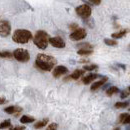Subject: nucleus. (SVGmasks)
Instances as JSON below:
<instances>
[{
  "label": "nucleus",
  "mask_w": 130,
  "mask_h": 130,
  "mask_svg": "<svg viewBox=\"0 0 130 130\" xmlns=\"http://www.w3.org/2000/svg\"><path fill=\"white\" fill-rule=\"evenodd\" d=\"M11 129H13V130H24L25 129V127H24V126H18V127H13V128H11Z\"/></svg>",
  "instance_id": "obj_31"
},
{
  "label": "nucleus",
  "mask_w": 130,
  "mask_h": 130,
  "mask_svg": "<svg viewBox=\"0 0 130 130\" xmlns=\"http://www.w3.org/2000/svg\"><path fill=\"white\" fill-rule=\"evenodd\" d=\"M10 125H11V122H10V120H4L3 122H1L0 123V129H4V128H9L10 127Z\"/></svg>",
  "instance_id": "obj_22"
},
{
  "label": "nucleus",
  "mask_w": 130,
  "mask_h": 130,
  "mask_svg": "<svg viewBox=\"0 0 130 130\" xmlns=\"http://www.w3.org/2000/svg\"><path fill=\"white\" fill-rule=\"evenodd\" d=\"M126 33H127V30H126V29H123V30H121V31H118V32L112 33L111 37H112L113 39H119V38H122V37H124V36L126 35Z\"/></svg>",
  "instance_id": "obj_17"
},
{
  "label": "nucleus",
  "mask_w": 130,
  "mask_h": 130,
  "mask_svg": "<svg viewBox=\"0 0 130 130\" xmlns=\"http://www.w3.org/2000/svg\"><path fill=\"white\" fill-rule=\"evenodd\" d=\"M13 57L19 62H27L30 59V54L28 50L24 48H17L13 52Z\"/></svg>",
  "instance_id": "obj_4"
},
{
  "label": "nucleus",
  "mask_w": 130,
  "mask_h": 130,
  "mask_svg": "<svg viewBox=\"0 0 130 130\" xmlns=\"http://www.w3.org/2000/svg\"><path fill=\"white\" fill-rule=\"evenodd\" d=\"M129 95H130V92L128 90H123V91L121 92V94H120V97L122 98V99H125V98L128 97Z\"/></svg>",
  "instance_id": "obj_24"
},
{
  "label": "nucleus",
  "mask_w": 130,
  "mask_h": 130,
  "mask_svg": "<svg viewBox=\"0 0 130 130\" xmlns=\"http://www.w3.org/2000/svg\"><path fill=\"white\" fill-rule=\"evenodd\" d=\"M108 81V77H106V76H104L103 78H101L99 81L97 82H94L92 85H91V87H90V90L91 91H95V90H97L99 89L100 87H102L106 82Z\"/></svg>",
  "instance_id": "obj_11"
},
{
  "label": "nucleus",
  "mask_w": 130,
  "mask_h": 130,
  "mask_svg": "<svg viewBox=\"0 0 130 130\" xmlns=\"http://www.w3.org/2000/svg\"><path fill=\"white\" fill-rule=\"evenodd\" d=\"M34 117L32 116H28V115H23V116H21V118H20V122L22 123V124H27V123H32L34 122Z\"/></svg>",
  "instance_id": "obj_14"
},
{
  "label": "nucleus",
  "mask_w": 130,
  "mask_h": 130,
  "mask_svg": "<svg viewBox=\"0 0 130 130\" xmlns=\"http://www.w3.org/2000/svg\"><path fill=\"white\" fill-rule=\"evenodd\" d=\"M0 53H1V51H0Z\"/></svg>",
  "instance_id": "obj_34"
},
{
  "label": "nucleus",
  "mask_w": 130,
  "mask_h": 130,
  "mask_svg": "<svg viewBox=\"0 0 130 130\" xmlns=\"http://www.w3.org/2000/svg\"><path fill=\"white\" fill-rule=\"evenodd\" d=\"M128 91H129V92H130V86H129V87H128Z\"/></svg>",
  "instance_id": "obj_33"
},
{
  "label": "nucleus",
  "mask_w": 130,
  "mask_h": 130,
  "mask_svg": "<svg viewBox=\"0 0 130 130\" xmlns=\"http://www.w3.org/2000/svg\"><path fill=\"white\" fill-rule=\"evenodd\" d=\"M6 102H7V100H6L5 98L0 97V105H1V104H4V103H6Z\"/></svg>",
  "instance_id": "obj_32"
},
{
  "label": "nucleus",
  "mask_w": 130,
  "mask_h": 130,
  "mask_svg": "<svg viewBox=\"0 0 130 130\" xmlns=\"http://www.w3.org/2000/svg\"><path fill=\"white\" fill-rule=\"evenodd\" d=\"M13 56V53L9 52V51H3L0 53V57H3V58H10Z\"/></svg>",
  "instance_id": "obj_23"
},
{
  "label": "nucleus",
  "mask_w": 130,
  "mask_h": 130,
  "mask_svg": "<svg viewBox=\"0 0 130 130\" xmlns=\"http://www.w3.org/2000/svg\"><path fill=\"white\" fill-rule=\"evenodd\" d=\"M49 43L55 48H64L65 47V41L59 36L49 37Z\"/></svg>",
  "instance_id": "obj_8"
},
{
  "label": "nucleus",
  "mask_w": 130,
  "mask_h": 130,
  "mask_svg": "<svg viewBox=\"0 0 130 130\" xmlns=\"http://www.w3.org/2000/svg\"><path fill=\"white\" fill-rule=\"evenodd\" d=\"M122 124H130V114L127 115V117L125 118V120L123 121V123Z\"/></svg>",
  "instance_id": "obj_30"
},
{
  "label": "nucleus",
  "mask_w": 130,
  "mask_h": 130,
  "mask_svg": "<svg viewBox=\"0 0 130 130\" xmlns=\"http://www.w3.org/2000/svg\"><path fill=\"white\" fill-rule=\"evenodd\" d=\"M127 115H128V113H122L120 114V116H119V123H123V121L125 120V118L127 117Z\"/></svg>",
  "instance_id": "obj_26"
},
{
  "label": "nucleus",
  "mask_w": 130,
  "mask_h": 130,
  "mask_svg": "<svg viewBox=\"0 0 130 130\" xmlns=\"http://www.w3.org/2000/svg\"><path fill=\"white\" fill-rule=\"evenodd\" d=\"M99 77V75L98 74H94V73H92V74H88V75H86V76H84L83 78H82V82L84 83V84H90L92 81H94L96 78Z\"/></svg>",
  "instance_id": "obj_13"
},
{
  "label": "nucleus",
  "mask_w": 130,
  "mask_h": 130,
  "mask_svg": "<svg viewBox=\"0 0 130 130\" xmlns=\"http://www.w3.org/2000/svg\"><path fill=\"white\" fill-rule=\"evenodd\" d=\"M104 43L108 46H116L117 45V41L115 39H108V38H105L104 39Z\"/></svg>",
  "instance_id": "obj_21"
},
{
  "label": "nucleus",
  "mask_w": 130,
  "mask_h": 130,
  "mask_svg": "<svg viewBox=\"0 0 130 130\" xmlns=\"http://www.w3.org/2000/svg\"><path fill=\"white\" fill-rule=\"evenodd\" d=\"M129 104V101H119V102H116L114 104V107L117 108V109H123V108L128 107Z\"/></svg>",
  "instance_id": "obj_16"
},
{
  "label": "nucleus",
  "mask_w": 130,
  "mask_h": 130,
  "mask_svg": "<svg viewBox=\"0 0 130 130\" xmlns=\"http://www.w3.org/2000/svg\"><path fill=\"white\" fill-rule=\"evenodd\" d=\"M85 73V70L84 69H76L75 71H73V73L69 76H67L68 78H65V80H68V79H73V80H77L79 79L80 77H82Z\"/></svg>",
  "instance_id": "obj_10"
},
{
  "label": "nucleus",
  "mask_w": 130,
  "mask_h": 130,
  "mask_svg": "<svg viewBox=\"0 0 130 130\" xmlns=\"http://www.w3.org/2000/svg\"><path fill=\"white\" fill-rule=\"evenodd\" d=\"M56 63L57 61L54 57L46 55V54H38L36 61H35L36 67H38L39 69L43 71H51L55 67Z\"/></svg>",
  "instance_id": "obj_1"
},
{
  "label": "nucleus",
  "mask_w": 130,
  "mask_h": 130,
  "mask_svg": "<svg viewBox=\"0 0 130 130\" xmlns=\"http://www.w3.org/2000/svg\"><path fill=\"white\" fill-rule=\"evenodd\" d=\"M86 35H87V31H86V29H84V28H77V29H75L73 32L70 34V39L71 40H73V41H79V40H82V39H84L85 37H86Z\"/></svg>",
  "instance_id": "obj_6"
},
{
  "label": "nucleus",
  "mask_w": 130,
  "mask_h": 130,
  "mask_svg": "<svg viewBox=\"0 0 130 130\" xmlns=\"http://www.w3.org/2000/svg\"><path fill=\"white\" fill-rule=\"evenodd\" d=\"M79 48H91L92 49V45L89 44V43H81V44H78L77 45Z\"/></svg>",
  "instance_id": "obj_25"
},
{
  "label": "nucleus",
  "mask_w": 130,
  "mask_h": 130,
  "mask_svg": "<svg viewBox=\"0 0 130 130\" xmlns=\"http://www.w3.org/2000/svg\"><path fill=\"white\" fill-rule=\"evenodd\" d=\"M89 2H91L92 4H94V5H99L100 3H101V1L102 0H88Z\"/></svg>",
  "instance_id": "obj_29"
},
{
  "label": "nucleus",
  "mask_w": 130,
  "mask_h": 130,
  "mask_svg": "<svg viewBox=\"0 0 130 130\" xmlns=\"http://www.w3.org/2000/svg\"><path fill=\"white\" fill-rule=\"evenodd\" d=\"M77 28H78V24H76V23H72V24L69 25V29L72 30V31H74V30L77 29Z\"/></svg>",
  "instance_id": "obj_28"
},
{
  "label": "nucleus",
  "mask_w": 130,
  "mask_h": 130,
  "mask_svg": "<svg viewBox=\"0 0 130 130\" xmlns=\"http://www.w3.org/2000/svg\"><path fill=\"white\" fill-rule=\"evenodd\" d=\"M76 13L78 16H80L82 19H88L89 17L91 16V13H92V9L89 5L87 4H82L80 6L76 7L75 9Z\"/></svg>",
  "instance_id": "obj_5"
},
{
  "label": "nucleus",
  "mask_w": 130,
  "mask_h": 130,
  "mask_svg": "<svg viewBox=\"0 0 130 130\" xmlns=\"http://www.w3.org/2000/svg\"><path fill=\"white\" fill-rule=\"evenodd\" d=\"M12 39L18 44H25L32 39V33L25 29H17L12 35Z\"/></svg>",
  "instance_id": "obj_3"
},
{
  "label": "nucleus",
  "mask_w": 130,
  "mask_h": 130,
  "mask_svg": "<svg viewBox=\"0 0 130 130\" xmlns=\"http://www.w3.org/2000/svg\"><path fill=\"white\" fill-rule=\"evenodd\" d=\"M79 55L81 56H87V55H90L93 53V49L91 48H79L78 49V52H77Z\"/></svg>",
  "instance_id": "obj_15"
},
{
  "label": "nucleus",
  "mask_w": 130,
  "mask_h": 130,
  "mask_svg": "<svg viewBox=\"0 0 130 130\" xmlns=\"http://www.w3.org/2000/svg\"><path fill=\"white\" fill-rule=\"evenodd\" d=\"M33 42L39 49L44 50L48 46L49 35L47 34V32L43 30H39L35 33V36L33 37Z\"/></svg>",
  "instance_id": "obj_2"
},
{
  "label": "nucleus",
  "mask_w": 130,
  "mask_h": 130,
  "mask_svg": "<svg viewBox=\"0 0 130 130\" xmlns=\"http://www.w3.org/2000/svg\"><path fill=\"white\" fill-rule=\"evenodd\" d=\"M47 123H48V119H47V118H45V119H42V120H40V121H38V122H36V123H35V125H34V128H35V129L43 128L45 125H47Z\"/></svg>",
  "instance_id": "obj_18"
},
{
  "label": "nucleus",
  "mask_w": 130,
  "mask_h": 130,
  "mask_svg": "<svg viewBox=\"0 0 130 130\" xmlns=\"http://www.w3.org/2000/svg\"><path fill=\"white\" fill-rule=\"evenodd\" d=\"M68 72V69H67V67H65L63 65H59V66H56L54 69H53V76L55 77V78H58V77H60V76H62V75H65L66 73Z\"/></svg>",
  "instance_id": "obj_9"
},
{
  "label": "nucleus",
  "mask_w": 130,
  "mask_h": 130,
  "mask_svg": "<svg viewBox=\"0 0 130 130\" xmlns=\"http://www.w3.org/2000/svg\"><path fill=\"white\" fill-rule=\"evenodd\" d=\"M4 111L8 114H15V115H19L22 111V108L17 107V106H8L4 109Z\"/></svg>",
  "instance_id": "obj_12"
},
{
  "label": "nucleus",
  "mask_w": 130,
  "mask_h": 130,
  "mask_svg": "<svg viewBox=\"0 0 130 130\" xmlns=\"http://www.w3.org/2000/svg\"><path fill=\"white\" fill-rule=\"evenodd\" d=\"M11 33V25L9 21L3 20L0 21V36L1 37H7Z\"/></svg>",
  "instance_id": "obj_7"
},
{
  "label": "nucleus",
  "mask_w": 130,
  "mask_h": 130,
  "mask_svg": "<svg viewBox=\"0 0 130 130\" xmlns=\"http://www.w3.org/2000/svg\"><path fill=\"white\" fill-rule=\"evenodd\" d=\"M83 69H84L85 71H93V70H97V69H98V65L97 64H88V65H85Z\"/></svg>",
  "instance_id": "obj_20"
},
{
  "label": "nucleus",
  "mask_w": 130,
  "mask_h": 130,
  "mask_svg": "<svg viewBox=\"0 0 130 130\" xmlns=\"http://www.w3.org/2000/svg\"><path fill=\"white\" fill-rule=\"evenodd\" d=\"M116 93H119V88L116 87V86H111V87H109V88L106 90L107 96H112V95L116 94Z\"/></svg>",
  "instance_id": "obj_19"
},
{
  "label": "nucleus",
  "mask_w": 130,
  "mask_h": 130,
  "mask_svg": "<svg viewBox=\"0 0 130 130\" xmlns=\"http://www.w3.org/2000/svg\"><path fill=\"white\" fill-rule=\"evenodd\" d=\"M58 128V124L57 123H51L49 126H47V129L48 130H55Z\"/></svg>",
  "instance_id": "obj_27"
}]
</instances>
